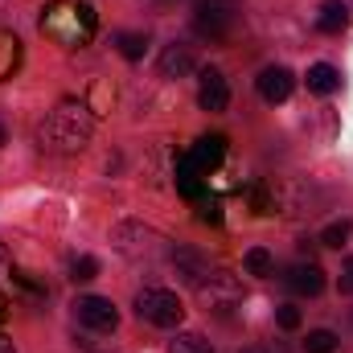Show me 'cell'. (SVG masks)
I'll use <instances>...</instances> for the list:
<instances>
[{
    "label": "cell",
    "instance_id": "cell-1",
    "mask_svg": "<svg viewBox=\"0 0 353 353\" xmlns=\"http://www.w3.org/2000/svg\"><path fill=\"white\" fill-rule=\"evenodd\" d=\"M94 136V119H90L87 107H74V103H62L58 111H50L41 123H37V148L50 152V157H74L83 152Z\"/></svg>",
    "mask_w": 353,
    "mask_h": 353
},
{
    "label": "cell",
    "instance_id": "cell-2",
    "mask_svg": "<svg viewBox=\"0 0 353 353\" xmlns=\"http://www.w3.org/2000/svg\"><path fill=\"white\" fill-rule=\"evenodd\" d=\"M37 25H41V33L50 41H58L66 50H79V46H87L90 37H94L99 12H94L90 0H50L41 8V21Z\"/></svg>",
    "mask_w": 353,
    "mask_h": 353
},
{
    "label": "cell",
    "instance_id": "cell-3",
    "mask_svg": "<svg viewBox=\"0 0 353 353\" xmlns=\"http://www.w3.org/2000/svg\"><path fill=\"white\" fill-rule=\"evenodd\" d=\"M111 247L123 259H132V263H140V259L152 263V259L165 255V234L152 230V226H144V222H115L111 226Z\"/></svg>",
    "mask_w": 353,
    "mask_h": 353
},
{
    "label": "cell",
    "instance_id": "cell-4",
    "mask_svg": "<svg viewBox=\"0 0 353 353\" xmlns=\"http://www.w3.org/2000/svg\"><path fill=\"white\" fill-rule=\"evenodd\" d=\"M239 25V0H197L193 33L201 41H226Z\"/></svg>",
    "mask_w": 353,
    "mask_h": 353
},
{
    "label": "cell",
    "instance_id": "cell-5",
    "mask_svg": "<svg viewBox=\"0 0 353 353\" xmlns=\"http://www.w3.org/2000/svg\"><path fill=\"white\" fill-rule=\"evenodd\" d=\"M193 292H197L201 308L214 312V316H230V312L243 304V283H239V275H230V271H210Z\"/></svg>",
    "mask_w": 353,
    "mask_h": 353
},
{
    "label": "cell",
    "instance_id": "cell-6",
    "mask_svg": "<svg viewBox=\"0 0 353 353\" xmlns=\"http://www.w3.org/2000/svg\"><path fill=\"white\" fill-rule=\"evenodd\" d=\"M136 316L157 329H176L185 321V308L169 288H144V292H136Z\"/></svg>",
    "mask_w": 353,
    "mask_h": 353
},
{
    "label": "cell",
    "instance_id": "cell-7",
    "mask_svg": "<svg viewBox=\"0 0 353 353\" xmlns=\"http://www.w3.org/2000/svg\"><path fill=\"white\" fill-rule=\"evenodd\" d=\"M74 316H79V325H87L90 333H115V325H119V308L107 296H79L74 300Z\"/></svg>",
    "mask_w": 353,
    "mask_h": 353
},
{
    "label": "cell",
    "instance_id": "cell-8",
    "mask_svg": "<svg viewBox=\"0 0 353 353\" xmlns=\"http://www.w3.org/2000/svg\"><path fill=\"white\" fill-rule=\"evenodd\" d=\"M197 107L201 111H226L230 107V87H226V74L218 66H201V79H197Z\"/></svg>",
    "mask_w": 353,
    "mask_h": 353
},
{
    "label": "cell",
    "instance_id": "cell-9",
    "mask_svg": "<svg viewBox=\"0 0 353 353\" xmlns=\"http://www.w3.org/2000/svg\"><path fill=\"white\" fill-rule=\"evenodd\" d=\"M283 283L296 296H321L325 292V271H321V263H312V259H300V263H292L283 271Z\"/></svg>",
    "mask_w": 353,
    "mask_h": 353
},
{
    "label": "cell",
    "instance_id": "cell-10",
    "mask_svg": "<svg viewBox=\"0 0 353 353\" xmlns=\"http://www.w3.org/2000/svg\"><path fill=\"white\" fill-rule=\"evenodd\" d=\"M169 259H173V267H176V275L189 283V288H197L214 267H210V255L205 251H197V247H173L169 251Z\"/></svg>",
    "mask_w": 353,
    "mask_h": 353
},
{
    "label": "cell",
    "instance_id": "cell-11",
    "mask_svg": "<svg viewBox=\"0 0 353 353\" xmlns=\"http://www.w3.org/2000/svg\"><path fill=\"white\" fill-rule=\"evenodd\" d=\"M292 90H296V74L288 70V66H267L263 74H259V94H263V103H288L292 99Z\"/></svg>",
    "mask_w": 353,
    "mask_h": 353
},
{
    "label": "cell",
    "instance_id": "cell-12",
    "mask_svg": "<svg viewBox=\"0 0 353 353\" xmlns=\"http://www.w3.org/2000/svg\"><path fill=\"white\" fill-rule=\"evenodd\" d=\"M201 169L193 165V157L185 152V157H176L173 165V181H176V193L181 197H189V201H201V193H205V181H201Z\"/></svg>",
    "mask_w": 353,
    "mask_h": 353
},
{
    "label": "cell",
    "instance_id": "cell-13",
    "mask_svg": "<svg viewBox=\"0 0 353 353\" xmlns=\"http://www.w3.org/2000/svg\"><path fill=\"white\" fill-rule=\"evenodd\" d=\"M193 165L201 169V173H214L222 161H226V136L222 132H210V136H201L197 144H193Z\"/></svg>",
    "mask_w": 353,
    "mask_h": 353
},
{
    "label": "cell",
    "instance_id": "cell-14",
    "mask_svg": "<svg viewBox=\"0 0 353 353\" xmlns=\"http://www.w3.org/2000/svg\"><path fill=\"white\" fill-rule=\"evenodd\" d=\"M350 21H353V8L345 0H325L321 12H316V29H321V33H345Z\"/></svg>",
    "mask_w": 353,
    "mask_h": 353
},
{
    "label": "cell",
    "instance_id": "cell-15",
    "mask_svg": "<svg viewBox=\"0 0 353 353\" xmlns=\"http://www.w3.org/2000/svg\"><path fill=\"white\" fill-rule=\"evenodd\" d=\"M189 70H193V46H185V41L165 46V54H161V74H165V79H185Z\"/></svg>",
    "mask_w": 353,
    "mask_h": 353
},
{
    "label": "cell",
    "instance_id": "cell-16",
    "mask_svg": "<svg viewBox=\"0 0 353 353\" xmlns=\"http://www.w3.org/2000/svg\"><path fill=\"white\" fill-rule=\"evenodd\" d=\"M337 87H341V74H337V66H329V62H316V66H308V90H312V94H333Z\"/></svg>",
    "mask_w": 353,
    "mask_h": 353
},
{
    "label": "cell",
    "instance_id": "cell-17",
    "mask_svg": "<svg viewBox=\"0 0 353 353\" xmlns=\"http://www.w3.org/2000/svg\"><path fill=\"white\" fill-rule=\"evenodd\" d=\"M115 50H119L128 62H140V58L148 54V37H144V33H119V37H115Z\"/></svg>",
    "mask_w": 353,
    "mask_h": 353
},
{
    "label": "cell",
    "instance_id": "cell-18",
    "mask_svg": "<svg viewBox=\"0 0 353 353\" xmlns=\"http://www.w3.org/2000/svg\"><path fill=\"white\" fill-rule=\"evenodd\" d=\"M17 62H21V41L4 33V37H0V83H4V79H12Z\"/></svg>",
    "mask_w": 353,
    "mask_h": 353
},
{
    "label": "cell",
    "instance_id": "cell-19",
    "mask_svg": "<svg viewBox=\"0 0 353 353\" xmlns=\"http://www.w3.org/2000/svg\"><path fill=\"white\" fill-rule=\"evenodd\" d=\"M169 353H218L201 333H176L173 341H169Z\"/></svg>",
    "mask_w": 353,
    "mask_h": 353
},
{
    "label": "cell",
    "instance_id": "cell-20",
    "mask_svg": "<svg viewBox=\"0 0 353 353\" xmlns=\"http://www.w3.org/2000/svg\"><path fill=\"white\" fill-rule=\"evenodd\" d=\"M243 267H247V275H271V271H275V259H271L267 247H251L247 259H243Z\"/></svg>",
    "mask_w": 353,
    "mask_h": 353
},
{
    "label": "cell",
    "instance_id": "cell-21",
    "mask_svg": "<svg viewBox=\"0 0 353 353\" xmlns=\"http://www.w3.org/2000/svg\"><path fill=\"white\" fill-rule=\"evenodd\" d=\"M353 234V222L350 218H337V222H329L325 226V234H321V247H345Z\"/></svg>",
    "mask_w": 353,
    "mask_h": 353
},
{
    "label": "cell",
    "instance_id": "cell-22",
    "mask_svg": "<svg viewBox=\"0 0 353 353\" xmlns=\"http://www.w3.org/2000/svg\"><path fill=\"white\" fill-rule=\"evenodd\" d=\"M337 341H341V337H337L333 329H312L308 341H304V350L308 353H337Z\"/></svg>",
    "mask_w": 353,
    "mask_h": 353
},
{
    "label": "cell",
    "instance_id": "cell-23",
    "mask_svg": "<svg viewBox=\"0 0 353 353\" xmlns=\"http://www.w3.org/2000/svg\"><path fill=\"white\" fill-rule=\"evenodd\" d=\"M94 275H99V259L94 255H74L70 259V279L74 283H90Z\"/></svg>",
    "mask_w": 353,
    "mask_h": 353
},
{
    "label": "cell",
    "instance_id": "cell-24",
    "mask_svg": "<svg viewBox=\"0 0 353 353\" xmlns=\"http://www.w3.org/2000/svg\"><path fill=\"white\" fill-rule=\"evenodd\" d=\"M300 321H304V316H300V308H296V304H279V308H275V325H279L283 333L300 329Z\"/></svg>",
    "mask_w": 353,
    "mask_h": 353
},
{
    "label": "cell",
    "instance_id": "cell-25",
    "mask_svg": "<svg viewBox=\"0 0 353 353\" xmlns=\"http://www.w3.org/2000/svg\"><path fill=\"white\" fill-rule=\"evenodd\" d=\"M197 222H205V226H218V222H222V205L201 197V201H197Z\"/></svg>",
    "mask_w": 353,
    "mask_h": 353
},
{
    "label": "cell",
    "instance_id": "cell-26",
    "mask_svg": "<svg viewBox=\"0 0 353 353\" xmlns=\"http://www.w3.org/2000/svg\"><path fill=\"white\" fill-rule=\"evenodd\" d=\"M251 205H255V214H275V201H271V193H267L263 185H251Z\"/></svg>",
    "mask_w": 353,
    "mask_h": 353
},
{
    "label": "cell",
    "instance_id": "cell-27",
    "mask_svg": "<svg viewBox=\"0 0 353 353\" xmlns=\"http://www.w3.org/2000/svg\"><path fill=\"white\" fill-rule=\"evenodd\" d=\"M337 288H341V296H353V255L345 259V271H341V279H337Z\"/></svg>",
    "mask_w": 353,
    "mask_h": 353
},
{
    "label": "cell",
    "instance_id": "cell-28",
    "mask_svg": "<svg viewBox=\"0 0 353 353\" xmlns=\"http://www.w3.org/2000/svg\"><path fill=\"white\" fill-rule=\"evenodd\" d=\"M0 353H17V345H12V337H4V333H0Z\"/></svg>",
    "mask_w": 353,
    "mask_h": 353
},
{
    "label": "cell",
    "instance_id": "cell-29",
    "mask_svg": "<svg viewBox=\"0 0 353 353\" xmlns=\"http://www.w3.org/2000/svg\"><path fill=\"white\" fill-rule=\"evenodd\" d=\"M4 316H8V300H4V292H0V325H4Z\"/></svg>",
    "mask_w": 353,
    "mask_h": 353
},
{
    "label": "cell",
    "instance_id": "cell-30",
    "mask_svg": "<svg viewBox=\"0 0 353 353\" xmlns=\"http://www.w3.org/2000/svg\"><path fill=\"white\" fill-rule=\"evenodd\" d=\"M243 353H267V350H263V345H247Z\"/></svg>",
    "mask_w": 353,
    "mask_h": 353
},
{
    "label": "cell",
    "instance_id": "cell-31",
    "mask_svg": "<svg viewBox=\"0 0 353 353\" xmlns=\"http://www.w3.org/2000/svg\"><path fill=\"white\" fill-rule=\"evenodd\" d=\"M4 140H8V132H4V123H0V148H4Z\"/></svg>",
    "mask_w": 353,
    "mask_h": 353
}]
</instances>
